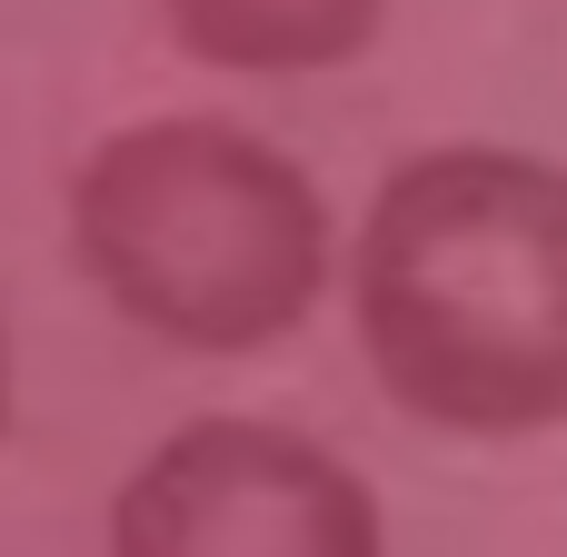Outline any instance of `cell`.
<instances>
[{"mask_svg": "<svg viewBox=\"0 0 567 557\" xmlns=\"http://www.w3.org/2000/svg\"><path fill=\"white\" fill-rule=\"evenodd\" d=\"M110 557H389L369 478L279 419H189L110 498Z\"/></svg>", "mask_w": 567, "mask_h": 557, "instance_id": "3", "label": "cell"}, {"mask_svg": "<svg viewBox=\"0 0 567 557\" xmlns=\"http://www.w3.org/2000/svg\"><path fill=\"white\" fill-rule=\"evenodd\" d=\"M389 0H169L179 50L219 70H339L379 40Z\"/></svg>", "mask_w": 567, "mask_h": 557, "instance_id": "4", "label": "cell"}, {"mask_svg": "<svg viewBox=\"0 0 567 557\" xmlns=\"http://www.w3.org/2000/svg\"><path fill=\"white\" fill-rule=\"evenodd\" d=\"M379 389L449 439L567 429V169L449 140L379 179L349 269Z\"/></svg>", "mask_w": 567, "mask_h": 557, "instance_id": "1", "label": "cell"}, {"mask_svg": "<svg viewBox=\"0 0 567 557\" xmlns=\"http://www.w3.org/2000/svg\"><path fill=\"white\" fill-rule=\"evenodd\" d=\"M0 429H10V329H0Z\"/></svg>", "mask_w": 567, "mask_h": 557, "instance_id": "5", "label": "cell"}, {"mask_svg": "<svg viewBox=\"0 0 567 557\" xmlns=\"http://www.w3.org/2000/svg\"><path fill=\"white\" fill-rule=\"evenodd\" d=\"M70 249L159 349L239 359L309 319L329 279V209L279 140L209 110H159L80 159Z\"/></svg>", "mask_w": 567, "mask_h": 557, "instance_id": "2", "label": "cell"}]
</instances>
